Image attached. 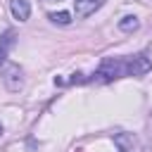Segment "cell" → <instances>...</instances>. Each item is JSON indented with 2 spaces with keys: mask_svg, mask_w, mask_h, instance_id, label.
Returning a JSON list of instances; mask_svg holds the SVG:
<instances>
[{
  "mask_svg": "<svg viewBox=\"0 0 152 152\" xmlns=\"http://www.w3.org/2000/svg\"><path fill=\"white\" fill-rule=\"evenodd\" d=\"M121 76H126V59H119V57H107V59H102V64H100L97 71L93 74V78L100 81V83H109V81L121 78Z\"/></svg>",
  "mask_w": 152,
  "mask_h": 152,
  "instance_id": "cell-1",
  "label": "cell"
},
{
  "mask_svg": "<svg viewBox=\"0 0 152 152\" xmlns=\"http://www.w3.org/2000/svg\"><path fill=\"white\" fill-rule=\"evenodd\" d=\"M0 78H2L5 88L12 90V93H17V90L24 86V71H21V66L14 64V62H5V64H2V69H0Z\"/></svg>",
  "mask_w": 152,
  "mask_h": 152,
  "instance_id": "cell-2",
  "label": "cell"
},
{
  "mask_svg": "<svg viewBox=\"0 0 152 152\" xmlns=\"http://www.w3.org/2000/svg\"><path fill=\"white\" fill-rule=\"evenodd\" d=\"M152 69V59L147 57V52H135L131 57H126V76H145Z\"/></svg>",
  "mask_w": 152,
  "mask_h": 152,
  "instance_id": "cell-3",
  "label": "cell"
},
{
  "mask_svg": "<svg viewBox=\"0 0 152 152\" xmlns=\"http://www.w3.org/2000/svg\"><path fill=\"white\" fill-rule=\"evenodd\" d=\"M107 0H74V12L78 19H86L90 14H95Z\"/></svg>",
  "mask_w": 152,
  "mask_h": 152,
  "instance_id": "cell-4",
  "label": "cell"
},
{
  "mask_svg": "<svg viewBox=\"0 0 152 152\" xmlns=\"http://www.w3.org/2000/svg\"><path fill=\"white\" fill-rule=\"evenodd\" d=\"M10 12L17 21H26L31 17V5L28 0H10Z\"/></svg>",
  "mask_w": 152,
  "mask_h": 152,
  "instance_id": "cell-5",
  "label": "cell"
},
{
  "mask_svg": "<svg viewBox=\"0 0 152 152\" xmlns=\"http://www.w3.org/2000/svg\"><path fill=\"white\" fill-rule=\"evenodd\" d=\"M14 45V31L12 28H7V31H2L0 33V64H5V59H7V52H10V48Z\"/></svg>",
  "mask_w": 152,
  "mask_h": 152,
  "instance_id": "cell-6",
  "label": "cell"
},
{
  "mask_svg": "<svg viewBox=\"0 0 152 152\" xmlns=\"http://www.w3.org/2000/svg\"><path fill=\"white\" fill-rule=\"evenodd\" d=\"M138 26H140V21H138V17H133V14H126V17H121V19H119V28H121V31H126V33L138 31Z\"/></svg>",
  "mask_w": 152,
  "mask_h": 152,
  "instance_id": "cell-7",
  "label": "cell"
},
{
  "mask_svg": "<svg viewBox=\"0 0 152 152\" xmlns=\"http://www.w3.org/2000/svg\"><path fill=\"white\" fill-rule=\"evenodd\" d=\"M48 19H50L52 24H59V26L71 24V14H69V12H50V14H48Z\"/></svg>",
  "mask_w": 152,
  "mask_h": 152,
  "instance_id": "cell-8",
  "label": "cell"
},
{
  "mask_svg": "<svg viewBox=\"0 0 152 152\" xmlns=\"http://www.w3.org/2000/svg\"><path fill=\"white\" fill-rule=\"evenodd\" d=\"M86 81H88V78H86L83 74H74V76H71V83H86Z\"/></svg>",
  "mask_w": 152,
  "mask_h": 152,
  "instance_id": "cell-9",
  "label": "cell"
},
{
  "mask_svg": "<svg viewBox=\"0 0 152 152\" xmlns=\"http://www.w3.org/2000/svg\"><path fill=\"white\" fill-rule=\"evenodd\" d=\"M43 2H59V0H43Z\"/></svg>",
  "mask_w": 152,
  "mask_h": 152,
  "instance_id": "cell-10",
  "label": "cell"
},
{
  "mask_svg": "<svg viewBox=\"0 0 152 152\" xmlns=\"http://www.w3.org/2000/svg\"><path fill=\"white\" fill-rule=\"evenodd\" d=\"M0 135H2V124H0Z\"/></svg>",
  "mask_w": 152,
  "mask_h": 152,
  "instance_id": "cell-11",
  "label": "cell"
},
{
  "mask_svg": "<svg viewBox=\"0 0 152 152\" xmlns=\"http://www.w3.org/2000/svg\"><path fill=\"white\" fill-rule=\"evenodd\" d=\"M121 152H126V150H121Z\"/></svg>",
  "mask_w": 152,
  "mask_h": 152,
  "instance_id": "cell-12",
  "label": "cell"
}]
</instances>
